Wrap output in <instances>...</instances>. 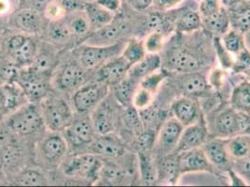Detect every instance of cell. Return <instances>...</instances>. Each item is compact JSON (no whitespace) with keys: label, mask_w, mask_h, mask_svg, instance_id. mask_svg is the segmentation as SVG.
<instances>
[{"label":"cell","mask_w":250,"mask_h":187,"mask_svg":"<svg viewBox=\"0 0 250 187\" xmlns=\"http://www.w3.org/2000/svg\"><path fill=\"white\" fill-rule=\"evenodd\" d=\"M26 96L22 92L20 85L15 81L5 83L0 86V105L7 112H14L20 108L26 100Z\"/></svg>","instance_id":"obj_21"},{"label":"cell","mask_w":250,"mask_h":187,"mask_svg":"<svg viewBox=\"0 0 250 187\" xmlns=\"http://www.w3.org/2000/svg\"><path fill=\"white\" fill-rule=\"evenodd\" d=\"M5 113H6V112H5V111H4V109H3V108H2V106H1V105H0V120H1V118H2V116H3V115H4V114H5Z\"/></svg>","instance_id":"obj_60"},{"label":"cell","mask_w":250,"mask_h":187,"mask_svg":"<svg viewBox=\"0 0 250 187\" xmlns=\"http://www.w3.org/2000/svg\"><path fill=\"white\" fill-rule=\"evenodd\" d=\"M165 34L161 32H150L144 41L146 52L158 53L164 47Z\"/></svg>","instance_id":"obj_46"},{"label":"cell","mask_w":250,"mask_h":187,"mask_svg":"<svg viewBox=\"0 0 250 187\" xmlns=\"http://www.w3.org/2000/svg\"><path fill=\"white\" fill-rule=\"evenodd\" d=\"M244 1H247V2H250V0H244Z\"/></svg>","instance_id":"obj_61"},{"label":"cell","mask_w":250,"mask_h":187,"mask_svg":"<svg viewBox=\"0 0 250 187\" xmlns=\"http://www.w3.org/2000/svg\"><path fill=\"white\" fill-rule=\"evenodd\" d=\"M200 12L194 10H185L176 21V28L179 33H190L197 30L202 24Z\"/></svg>","instance_id":"obj_35"},{"label":"cell","mask_w":250,"mask_h":187,"mask_svg":"<svg viewBox=\"0 0 250 187\" xmlns=\"http://www.w3.org/2000/svg\"><path fill=\"white\" fill-rule=\"evenodd\" d=\"M80 115L78 117L74 116L72 122L63 130L67 145L74 150L89 148L97 135L91 116L87 114Z\"/></svg>","instance_id":"obj_5"},{"label":"cell","mask_w":250,"mask_h":187,"mask_svg":"<svg viewBox=\"0 0 250 187\" xmlns=\"http://www.w3.org/2000/svg\"><path fill=\"white\" fill-rule=\"evenodd\" d=\"M161 65L162 59L158 53L146 52V55L139 62L131 66L127 76L140 83L147 75L159 70Z\"/></svg>","instance_id":"obj_22"},{"label":"cell","mask_w":250,"mask_h":187,"mask_svg":"<svg viewBox=\"0 0 250 187\" xmlns=\"http://www.w3.org/2000/svg\"><path fill=\"white\" fill-rule=\"evenodd\" d=\"M123 178L122 170L114 164H104L101 167L99 177L96 183H102V185H117Z\"/></svg>","instance_id":"obj_40"},{"label":"cell","mask_w":250,"mask_h":187,"mask_svg":"<svg viewBox=\"0 0 250 187\" xmlns=\"http://www.w3.org/2000/svg\"><path fill=\"white\" fill-rule=\"evenodd\" d=\"M130 30V24L125 19H116L110 23L95 29L84 41L86 45H111L117 42H122V39L127 35Z\"/></svg>","instance_id":"obj_8"},{"label":"cell","mask_w":250,"mask_h":187,"mask_svg":"<svg viewBox=\"0 0 250 187\" xmlns=\"http://www.w3.org/2000/svg\"><path fill=\"white\" fill-rule=\"evenodd\" d=\"M125 42H119L111 45H86L80 53V62L87 70H96L104 63L122 55Z\"/></svg>","instance_id":"obj_7"},{"label":"cell","mask_w":250,"mask_h":187,"mask_svg":"<svg viewBox=\"0 0 250 187\" xmlns=\"http://www.w3.org/2000/svg\"><path fill=\"white\" fill-rule=\"evenodd\" d=\"M43 12L30 9H18L11 14V25L23 34H38L47 26Z\"/></svg>","instance_id":"obj_11"},{"label":"cell","mask_w":250,"mask_h":187,"mask_svg":"<svg viewBox=\"0 0 250 187\" xmlns=\"http://www.w3.org/2000/svg\"><path fill=\"white\" fill-rule=\"evenodd\" d=\"M222 44L230 54H234L235 56L247 48L244 33L236 29H229L225 34H223Z\"/></svg>","instance_id":"obj_36"},{"label":"cell","mask_w":250,"mask_h":187,"mask_svg":"<svg viewBox=\"0 0 250 187\" xmlns=\"http://www.w3.org/2000/svg\"><path fill=\"white\" fill-rule=\"evenodd\" d=\"M1 157L5 167H13L19 164L21 153L17 146L11 143L3 147V153Z\"/></svg>","instance_id":"obj_45"},{"label":"cell","mask_w":250,"mask_h":187,"mask_svg":"<svg viewBox=\"0 0 250 187\" xmlns=\"http://www.w3.org/2000/svg\"><path fill=\"white\" fill-rule=\"evenodd\" d=\"M197 1H199V2H200V1H201V0H197Z\"/></svg>","instance_id":"obj_62"},{"label":"cell","mask_w":250,"mask_h":187,"mask_svg":"<svg viewBox=\"0 0 250 187\" xmlns=\"http://www.w3.org/2000/svg\"><path fill=\"white\" fill-rule=\"evenodd\" d=\"M179 87L185 93L197 95L205 93L208 89L207 78L197 71L184 73L179 80Z\"/></svg>","instance_id":"obj_26"},{"label":"cell","mask_w":250,"mask_h":187,"mask_svg":"<svg viewBox=\"0 0 250 187\" xmlns=\"http://www.w3.org/2000/svg\"><path fill=\"white\" fill-rule=\"evenodd\" d=\"M45 31L48 39L56 44H65L75 39L64 18L50 21L45 28Z\"/></svg>","instance_id":"obj_30"},{"label":"cell","mask_w":250,"mask_h":187,"mask_svg":"<svg viewBox=\"0 0 250 187\" xmlns=\"http://www.w3.org/2000/svg\"><path fill=\"white\" fill-rule=\"evenodd\" d=\"M248 34H247V37L245 38V42H246V45H248L249 46V50L250 51V30L249 32H247Z\"/></svg>","instance_id":"obj_59"},{"label":"cell","mask_w":250,"mask_h":187,"mask_svg":"<svg viewBox=\"0 0 250 187\" xmlns=\"http://www.w3.org/2000/svg\"><path fill=\"white\" fill-rule=\"evenodd\" d=\"M146 30L150 32H161L165 34L167 29V19L161 12H154L147 16L146 22Z\"/></svg>","instance_id":"obj_42"},{"label":"cell","mask_w":250,"mask_h":187,"mask_svg":"<svg viewBox=\"0 0 250 187\" xmlns=\"http://www.w3.org/2000/svg\"><path fill=\"white\" fill-rule=\"evenodd\" d=\"M52 0H19L18 9H30L43 12Z\"/></svg>","instance_id":"obj_49"},{"label":"cell","mask_w":250,"mask_h":187,"mask_svg":"<svg viewBox=\"0 0 250 187\" xmlns=\"http://www.w3.org/2000/svg\"><path fill=\"white\" fill-rule=\"evenodd\" d=\"M167 64L169 70L182 73L197 71L202 67V63L194 54L181 49L170 52L167 56Z\"/></svg>","instance_id":"obj_20"},{"label":"cell","mask_w":250,"mask_h":187,"mask_svg":"<svg viewBox=\"0 0 250 187\" xmlns=\"http://www.w3.org/2000/svg\"><path fill=\"white\" fill-rule=\"evenodd\" d=\"M137 84H139V82L129 76H126L120 83L115 84L113 94L117 102L125 108L131 106L134 94L137 89Z\"/></svg>","instance_id":"obj_31"},{"label":"cell","mask_w":250,"mask_h":187,"mask_svg":"<svg viewBox=\"0 0 250 187\" xmlns=\"http://www.w3.org/2000/svg\"><path fill=\"white\" fill-rule=\"evenodd\" d=\"M250 68V51L249 49H245L239 54L236 55V60L232 65V69L236 72L248 71Z\"/></svg>","instance_id":"obj_50"},{"label":"cell","mask_w":250,"mask_h":187,"mask_svg":"<svg viewBox=\"0 0 250 187\" xmlns=\"http://www.w3.org/2000/svg\"><path fill=\"white\" fill-rule=\"evenodd\" d=\"M184 126L174 117L165 121L157 139L160 151L166 155L172 154L177 147Z\"/></svg>","instance_id":"obj_16"},{"label":"cell","mask_w":250,"mask_h":187,"mask_svg":"<svg viewBox=\"0 0 250 187\" xmlns=\"http://www.w3.org/2000/svg\"><path fill=\"white\" fill-rule=\"evenodd\" d=\"M14 81L20 85L27 100L32 102L42 100L50 91L51 76L36 72L28 67L18 71Z\"/></svg>","instance_id":"obj_6"},{"label":"cell","mask_w":250,"mask_h":187,"mask_svg":"<svg viewBox=\"0 0 250 187\" xmlns=\"http://www.w3.org/2000/svg\"><path fill=\"white\" fill-rule=\"evenodd\" d=\"M8 52L13 62L28 66L38 53V47L34 40L24 34H17L8 42Z\"/></svg>","instance_id":"obj_10"},{"label":"cell","mask_w":250,"mask_h":187,"mask_svg":"<svg viewBox=\"0 0 250 187\" xmlns=\"http://www.w3.org/2000/svg\"><path fill=\"white\" fill-rule=\"evenodd\" d=\"M108 87L107 84L96 80L84 83L74 92V108L79 114L92 113L104 101L108 93Z\"/></svg>","instance_id":"obj_3"},{"label":"cell","mask_w":250,"mask_h":187,"mask_svg":"<svg viewBox=\"0 0 250 187\" xmlns=\"http://www.w3.org/2000/svg\"><path fill=\"white\" fill-rule=\"evenodd\" d=\"M42 111L44 124L52 132L63 131L73 120L70 105L61 97H50L45 100Z\"/></svg>","instance_id":"obj_4"},{"label":"cell","mask_w":250,"mask_h":187,"mask_svg":"<svg viewBox=\"0 0 250 187\" xmlns=\"http://www.w3.org/2000/svg\"><path fill=\"white\" fill-rule=\"evenodd\" d=\"M12 9L11 0H0V16H5L11 12Z\"/></svg>","instance_id":"obj_57"},{"label":"cell","mask_w":250,"mask_h":187,"mask_svg":"<svg viewBox=\"0 0 250 187\" xmlns=\"http://www.w3.org/2000/svg\"><path fill=\"white\" fill-rule=\"evenodd\" d=\"M146 54L144 42L133 39L126 42L122 56L132 65L139 62Z\"/></svg>","instance_id":"obj_37"},{"label":"cell","mask_w":250,"mask_h":187,"mask_svg":"<svg viewBox=\"0 0 250 187\" xmlns=\"http://www.w3.org/2000/svg\"><path fill=\"white\" fill-rule=\"evenodd\" d=\"M55 60L49 52H38L30 65L26 66L36 72L42 73L52 77V72L55 67Z\"/></svg>","instance_id":"obj_38"},{"label":"cell","mask_w":250,"mask_h":187,"mask_svg":"<svg viewBox=\"0 0 250 187\" xmlns=\"http://www.w3.org/2000/svg\"><path fill=\"white\" fill-rule=\"evenodd\" d=\"M89 153L99 157L115 158L125 154V145L119 138L111 133L96 135L94 141L89 146Z\"/></svg>","instance_id":"obj_18"},{"label":"cell","mask_w":250,"mask_h":187,"mask_svg":"<svg viewBox=\"0 0 250 187\" xmlns=\"http://www.w3.org/2000/svg\"><path fill=\"white\" fill-rule=\"evenodd\" d=\"M68 149L64 138L59 134L46 137L39 146V154L42 161L48 166H55L60 163Z\"/></svg>","instance_id":"obj_14"},{"label":"cell","mask_w":250,"mask_h":187,"mask_svg":"<svg viewBox=\"0 0 250 187\" xmlns=\"http://www.w3.org/2000/svg\"><path fill=\"white\" fill-rule=\"evenodd\" d=\"M180 175L178 165V155L172 153L165 156L157 168V179L166 182L169 185H174Z\"/></svg>","instance_id":"obj_25"},{"label":"cell","mask_w":250,"mask_h":187,"mask_svg":"<svg viewBox=\"0 0 250 187\" xmlns=\"http://www.w3.org/2000/svg\"><path fill=\"white\" fill-rule=\"evenodd\" d=\"M75 39L85 41L92 33V26L83 11L67 14L64 17Z\"/></svg>","instance_id":"obj_28"},{"label":"cell","mask_w":250,"mask_h":187,"mask_svg":"<svg viewBox=\"0 0 250 187\" xmlns=\"http://www.w3.org/2000/svg\"><path fill=\"white\" fill-rule=\"evenodd\" d=\"M44 124L42 109L34 103H25L15 110L8 119L7 126L14 134L31 135Z\"/></svg>","instance_id":"obj_2"},{"label":"cell","mask_w":250,"mask_h":187,"mask_svg":"<svg viewBox=\"0 0 250 187\" xmlns=\"http://www.w3.org/2000/svg\"><path fill=\"white\" fill-rule=\"evenodd\" d=\"M178 165L180 174L212 170V165L201 147L178 154Z\"/></svg>","instance_id":"obj_17"},{"label":"cell","mask_w":250,"mask_h":187,"mask_svg":"<svg viewBox=\"0 0 250 187\" xmlns=\"http://www.w3.org/2000/svg\"><path fill=\"white\" fill-rule=\"evenodd\" d=\"M204 151L212 166H225L229 162V156L226 149L225 139H214L204 144Z\"/></svg>","instance_id":"obj_24"},{"label":"cell","mask_w":250,"mask_h":187,"mask_svg":"<svg viewBox=\"0 0 250 187\" xmlns=\"http://www.w3.org/2000/svg\"><path fill=\"white\" fill-rule=\"evenodd\" d=\"M226 149L229 157L243 160L250 157V136L237 134L226 140Z\"/></svg>","instance_id":"obj_29"},{"label":"cell","mask_w":250,"mask_h":187,"mask_svg":"<svg viewBox=\"0 0 250 187\" xmlns=\"http://www.w3.org/2000/svg\"><path fill=\"white\" fill-rule=\"evenodd\" d=\"M248 125L247 119L232 108L219 113L214 121L216 136L221 139H229L239 134Z\"/></svg>","instance_id":"obj_9"},{"label":"cell","mask_w":250,"mask_h":187,"mask_svg":"<svg viewBox=\"0 0 250 187\" xmlns=\"http://www.w3.org/2000/svg\"><path fill=\"white\" fill-rule=\"evenodd\" d=\"M154 139H155L154 134H153L151 129H147L146 131H142L139 134L138 141H137L139 149L141 151H144V152H146V150L150 149L153 145Z\"/></svg>","instance_id":"obj_52"},{"label":"cell","mask_w":250,"mask_h":187,"mask_svg":"<svg viewBox=\"0 0 250 187\" xmlns=\"http://www.w3.org/2000/svg\"><path fill=\"white\" fill-rule=\"evenodd\" d=\"M97 4L104 7V9L114 12L115 14L119 13L122 9V0H94Z\"/></svg>","instance_id":"obj_54"},{"label":"cell","mask_w":250,"mask_h":187,"mask_svg":"<svg viewBox=\"0 0 250 187\" xmlns=\"http://www.w3.org/2000/svg\"><path fill=\"white\" fill-rule=\"evenodd\" d=\"M83 11L90 22L93 31L110 23L117 15L114 12L108 11L97 4L94 0L85 3Z\"/></svg>","instance_id":"obj_23"},{"label":"cell","mask_w":250,"mask_h":187,"mask_svg":"<svg viewBox=\"0 0 250 187\" xmlns=\"http://www.w3.org/2000/svg\"><path fill=\"white\" fill-rule=\"evenodd\" d=\"M3 161H2V157L0 156V183L2 182L3 178H4V173H3Z\"/></svg>","instance_id":"obj_58"},{"label":"cell","mask_w":250,"mask_h":187,"mask_svg":"<svg viewBox=\"0 0 250 187\" xmlns=\"http://www.w3.org/2000/svg\"><path fill=\"white\" fill-rule=\"evenodd\" d=\"M139 163L141 177L145 185H152L156 182L157 168L154 166L151 158L146 156L144 151L139 153Z\"/></svg>","instance_id":"obj_39"},{"label":"cell","mask_w":250,"mask_h":187,"mask_svg":"<svg viewBox=\"0 0 250 187\" xmlns=\"http://www.w3.org/2000/svg\"><path fill=\"white\" fill-rule=\"evenodd\" d=\"M87 70L81 62L69 61L64 64L57 75V87L64 92L76 91L86 82Z\"/></svg>","instance_id":"obj_12"},{"label":"cell","mask_w":250,"mask_h":187,"mask_svg":"<svg viewBox=\"0 0 250 187\" xmlns=\"http://www.w3.org/2000/svg\"><path fill=\"white\" fill-rule=\"evenodd\" d=\"M167 78V73L166 71H158L151 73L147 75L144 79H142L139 83V86L145 88L148 90L151 93L155 94L157 89L163 83V81Z\"/></svg>","instance_id":"obj_44"},{"label":"cell","mask_w":250,"mask_h":187,"mask_svg":"<svg viewBox=\"0 0 250 187\" xmlns=\"http://www.w3.org/2000/svg\"><path fill=\"white\" fill-rule=\"evenodd\" d=\"M230 24L234 29L247 33L250 30V2L242 0L236 6L229 9Z\"/></svg>","instance_id":"obj_27"},{"label":"cell","mask_w":250,"mask_h":187,"mask_svg":"<svg viewBox=\"0 0 250 187\" xmlns=\"http://www.w3.org/2000/svg\"><path fill=\"white\" fill-rule=\"evenodd\" d=\"M208 140V129L201 121L184 127L177 147L173 153L181 154L188 150L199 148Z\"/></svg>","instance_id":"obj_15"},{"label":"cell","mask_w":250,"mask_h":187,"mask_svg":"<svg viewBox=\"0 0 250 187\" xmlns=\"http://www.w3.org/2000/svg\"><path fill=\"white\" fill-rule=\"evenodd\" d=\"M130 68L131 64L120 55L96 69L94 78L96 81L105 83L108 86H114L125 79Z\"/></svg>","instance_id":"obj_13"},{"label":"cell","mask_w":250,"mask_h":187,"mask_svg":"<svg viewBox=\"0 0 250 187\" xmlns=\"http://www.w3.org/2000/svg\"><path fill=\"white\" fill-rule=\"evenodd\" d=\"M57 2L65 11L66 15L77 11H83L84 5L86 3L83 0H57Z\"/></svg>","instance_id":"obj_51"},{"label":"cell","mask_w":250,"mask_h":187,"mask_svg":"<svg viewBox=\"0 0 250 187\" xmlns=\"http://www.w3.org/2000/svg\"><path fill=\"white\" fill-rule=\"evenodd\" d=\"M184 0H153V6L157 10L160 11H169L180 3H182Z\"/></svg>","instance_id":"obj_53"},{"label":"cell","mask_w":250,"mask_h":187,"mask_svg":"<svg viewBox=\"0 0 250 187\" xmlns=\"http://www.w3.org/2000/svg\"><path fill=\"white\" fill-rule=\"evenodd\" d=\"M230 105L233 110L242 114H250V82L239 83L232 91Z\"/></svg>","instance_id":"obj_32"},{"label":"cell","mask_w":250,"mask_h":187,"mask_svg":"<svg viewBox=\"0 0 250 187\" xmlns=\"http://www.w3.org/2000/svg\"><path fill=\"white\" fill-rule=\"evenodd\" d=\"M91 119L97 135H105L112 132L114 127L113 119L103 102L92 112Z\"/></svg>","instance_id":"obj_33"},{"label":"cell","mask_w":250,"mask_h":187,"mask_svg":"<svg viewBox=\"0 0 250 187\" xmlns=\"http://www.w3.org/2000/svg\"><path fill=\"white\" fill-rule=\"evenodd\" d=\"M174 118L184 127L197 123L201 119V112L197 101L189 97H181L171 107Z\"/></svg>","instance_id":"obj_19"},{"label":"cell","mask_w":250,"mask_h":187,"mask_svg":"<svg viewBox=\"0 0 250 187\" xmlns=\"http://www.w3.org/2000/svg\"><path fill=\"white\" fill-rule=\"evenodd\" d=\"M223 7L221 0H201L199 5V12L202 19L209 17L219 11Z\"/></svg>","instance_id":"obj_48"},{"label":"cell","mask_w":250,"mask_h":187,"mask_svg":"<svg viewBox=\"0 0 250 187\" xmlns=\"http://www.w3.org/2000/svg\"><path fill=\"white\" fill-rule=\"evenodd\" d=\"M11 132L12 131L9 128V126L7 129L0 128V146L5 147L11 144Z\"/></svg>","instance_id":"obj_56"},{"label":"cell","mask_w":250,"mask_h":187,"mask_svg":"<svg viewBox=\"0 0 250 187\" xmlns=\"http://www.w3.org/2000/svg\"><path fill=\"white\" fill-rule=\"evenodd\" d=\"M205 25L209 31L214 34H225L228 31L230 26L229 11H226L224 7H222L219 11L214 13L213 15L202 19Z\"/></svg>","instance_id":"obj_34"},{"label":"cell","mask_w":250,"mask_h":187,"mask_svg":"<svg viewBox=\"0 0 250 187\" xmlns=\"http://www.w3.org/2000/svg\"><path fill=\"white\" fill-rule=\"evenodd\" d=\"M127 3L136 11H146L152 4L153 0H126Z\"/></svg>","instance_id":"obj_55"},{"label":"cell","mask_w":250,"mask_h":187,"mask_svg":"<svg viewBox=\"0 0 250 187\" xmlns=\"http://www.w3.org/2000/svg\"><path fill=\"white\" fill-rule=\"evenodd\" d=\"M124 118H125V124L129 128H131L134 131H138L139 134L141 133V131H139V129L144 126L142 125L138 110L136 109L133 105L126 107Z\"/></svg>","instance_id":"obj_47"},{"label":"cell","mask_w":250,"mask_h":187,"mask_svg":"<svg viewBox=\"0 0 250 187\" xmlns=\"http://www.w3.org/2000/svg\"><path fill=\"white\" fill-rule=\"evenodd\" d=\"M153 95L154 94L149 92L148 90H146L141 86H138L136 92L134 94L132 105L138 111L147 108L152 103Z\"/></svg>","instance_id":"obj_43"},{"label":"cell","mask_w":250,"mask_h":187,"mask_svg":"<svg viewBox=\"0 0 250 187\" xmlns=\"http://www.w3.org/2000/svg\"><path fill=\"white\" fill-rule=\"evenodd\" d=\"M103 162L94 154H80L65 160L62 164L64 175L74 179L97 182Z\"/></svg>","instance_id":"obj_1"},{"label":"cell","mask_w":250,"mask_h":187,"mask_svg":"<svg viewBox=\"0 0 250 187\" xmlns=\"http://www.w3.org/2000/svg\"><path fill=\"white\" fill-rule=\"evenodd\" d=\"M16 185L22 187H39L47 184L44 176L38 170L27 169L21 172L16 178Z\"/></svg>","instance_id":"obj_41"}]
</instances>
